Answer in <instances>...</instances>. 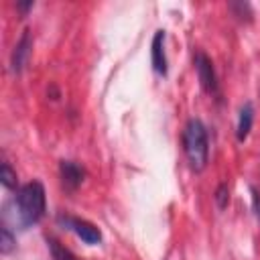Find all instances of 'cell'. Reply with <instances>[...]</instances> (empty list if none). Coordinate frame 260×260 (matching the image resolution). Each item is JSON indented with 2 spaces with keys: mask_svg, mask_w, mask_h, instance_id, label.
<instances>
[{
  "mask_svg": "<svg viewBox=\"0 0 260 260\" xmlns=\"http://www.w3.org/2000/svg\"><path fill=\"white\" fill-rule=\"evenodd\" d=\"M183 148L189 160V167L199 173L207 167V158H209V142H207V128L201 120L191 118L185 124L183 130Z\"/></svg>",
  "mask_w": 260,
  "mask_h": 260,
  "instance_id": "cell-1",
  "label": "cell"
},
{
  "mask_svg": "<svg viewBox=\"0 0 260 260\" xmlns=\"http://www.w3.org/2000/svg\"><path fill=\"white\" fill-rule=\"evenodd\" d=\"M14 205H16V211H18V219L24 228L37 223L45 215V209H47V197H45L43 183L41 181H30V183L22 185L16 193Z\"/></svg>",
  "mask_w": 260,
  "mask_h": 260,
  "instance_id": "cell-2",
  "label": "cell"
},
{
  "mask_svg": "<svg viewBox=\"0 0 260 260\" xmlns=\"http://www.w3.org/2000/svg\"><path fill=\"white\" fill-rule=\"evenodd\" d=\"M57 221H59L63 228L71 230V232H73L77 238H81L85 244L95 246V244L102 242V232H100V228H95V225H93L91 221H87V219L71 217V215H59Z\"/></svg>",
  "mask_w": 260,
  "mask_h": 260,
  "instance_id": "cell-3",
  "label": "cell"
},
{
  "mask_svg": "<svg viewBox=\"0 0 260 260\" xmlns=\"http://www.w3.org/2000/svg\"><path fill=\"white\" fill-rule=\"evenodd\" d=\"M195 69H197V77H199L201 87L207 93H215L217 91V75H215L211 59L201 51L195 55Z\"/></svg>",
  "mask_w": 260,
  "mask_h": 260,
  "instance_id": "cell-4",
  "label": "cell"
},
{
  "mask_svg": "<svg viewBox=\"0 0 260 260\" xmlns=\"http://www.w3.org/2000/svg\"><path fill=\"white\" fill-rule=\"evenodd\" d=\"M30 49H32V39H30V30H22L18 43L14 45V51L10 55V69L14 73H20L28 61V55H30Z\"/></svg>",
  "mask_w": 260,
  "mask_h": 260,
  "instance_id": "cell-5",
  "label": "cell"
},
{
  "mask_svg": "<svg viewBox=\"0 0 260 260\" xmlns=\"http://www.w3.org/2000/svg\"><path fill=\"white\" fill-rule=\"evenodd\" d=\"M59 177H61V183L67 191H75L83 183L85 171L81 165H77L73 160H61L59 162Z\"/></svg>",
  "mask_w": 260,
  "mask_h": 260,
  "instance_id": "cell-6",
  "label": "cell"
},
{
  "mask_svg": "<svg viewBox=\"0 0 260 260\" xmlns=\"http://www.w3.org/2000/svg\"><path fill=\"white\" fill-rule=\"evenodd\" d=\"M152 69L158 75H167V53H165V30H156L152 37V49H150Z\"/></svg>",
  "mask_w": 260,
  "mask_h": 260,
  "instance_id": "cell-7",
  "label": "cell"
},
{
  "mask_svg": "<svg viewBox=\"0 0 260 260\" xmlns=\"http://www.w3.org/2000/svg\"><path fill=\"white\" fill-rule=\"evenodd\" d=\"M252 124H254V106L250 102H246L242 108H240V116H238V126H236V138L238 142H244L252 130Z\"/></svg>",
  "mask_w": 260,
  "mask_h": 260,
  "instance_id": "cell-8",
  "label": "cell"
},
{
  "mask_svg": "<svg viewBox=\"0 0 260 260\" xmlns=\"http://www.w3.org/2000/svg\"><path fill=\"white\" fill-rule=\"evenodd\" d=\"M49 250L53 254V260H77L71 250H67L65 246H61L57 240H49Z\"/></svg>",
  "mask_w": 260,
  "mask_h": 260,
  "instance_id": "cell-9",
  "label": "cell"
},
{
  "mask_svg": "<svg viewBox=\"0 0 260 260\" xmlns=\"http://www.w3.org/2000/svg\"><path fill=\"white\" fill-rule=\"evenodd\" d=\"M0 181L6 189H16V173L12 171V167L8 162H2V167H0Z\"/></svg>",
  "mask_w": 260,
  "mask_h": 260,
  "instance_id": "cell-10",
  "label": "cell"
},
{
  "mask_svg": "<svg viewBox=\"0 0 260 260\" xmlns=\"http://www.w3.org/2000/svg\"><path fill=\"white\" fill-rule=\"evenodd\" d=\"M14 244H16V240H14L12 232L4 225V228L0 230V252H2V254H10L12 248H14Z\"/></svg>",
  "mask_w": 260,
  "mask_h": 260,
  "instance_id": "cell-11",
  "label": "cell"
},
{
  "mask_svg": "<svg viewBox=\"0 0 260 260\" xmlns=\"http://www.w3.org/2000/svg\"><path fill=\"white\" fill-rule=\"evenodd\" d=\"M215 203L219 209H225L228 203H230V189H228V183H219L217 189H215Z\"/></svg>",
  "mask_w": 260,
  "mask_h": 260,
  "instance_id": "cell-12",
  "label": "cell"
},
{
  "mask_svg": "<svg viewBox=\"0 0 260 260\" xmlns=\"http://www.w3.org/2000/svg\"><path fill=\"white\" fill-rule=\"evenodd\" d=\"M250 193H252V209H254V215L260 223V191L256 187H250Z\"/></svg>",
  "mask_w": 260,
  "mask_h": 260,
  "instance_id": "cell-13",
  "label": "cell"
},
{
  "mask_svg": "<svg viewBox=\"0 0 260 260\" xmlns=\"http://www.w3.org/2000/svg\"><path fill=\"white\" fill-rule=\"evenodd\" d=\"M16 8L24 14V12H28V10L32 8V0H28V2H16Z\"/></svg>",
  "mask_w": 260,
  "mask_h": 260,
  "instance_id": "cell-14",
  "label": "cell"
}]
</instances>
